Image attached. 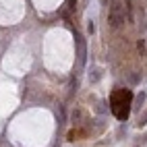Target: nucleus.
<instances>
[{
  "mask_svg": "<svg viewBox=\"0 0 147 147\" xmlns=\"http://www.w3.org/2000/svg\"><path fill=\"white\" fill-rule=\"evenodd\" d=\"M131 100H133V93L129 89H116L110 97V106H112V112L116 114V118L126 120L129 116V108H131Z\"/></svg>",
  "mask_w": 147,
  "mask_h": 147,
  "instance_id": "obj_1",
  "label": "nucleus"
},
{
  "mask_svg": "<svg viewBox=\"0 0 147 147\" xmlns=\"http://www.w3.org/2000/svg\"><path fill=\"white\" fill-rule=\"evenodd\" d=\"M124 23V6L120 0H114L110 4V11H108V25L110 29H118Z\"/></svg>",
  "mask_w": 147,
  "mask_h": 147,
  "instance_id": "obj_2",
  "label": "nucleus"
},
{
  "mask_svg": "<svg viewBox=\"0 0 147 147\" xmlns=\"http://www.w3.org/2000/svg\"><path fill=\"white\" fill-rule=\"evenodd\" d=\"M75 44H77V64L85 66V60H87V44H85V37L81 35V31H75Z\"/></svg>",
  "mask_w": 147,
  "mask_h": 147,
  "instance_id": "obj_3",
  "label": "nucleus"
},
{
  "mask_svg": "<svg viewBox=\"0 0 147 147\" xmlns=\"http://www.w3.org/2000/svg\"><path fill=\"white\" fill-rule=\"evenodd\" d=\"M71 120H73V124L77 126V129H79V126H85L87 124V114L77 108V110H73V114H71Z\"/></svg>",
  "mask_w": 147,
  "mask_h": 147,
  "instance_id": "obj_4",
  "label": "nucleus"
},
{
  "mask_svg": "<svg viewBox=\"0 0 147 147\" xmlns=\"http://www.w3.org/2000/svg\"><path fill=\"white\" fill-rule=\"evenodd\" d=\"M81 135H85V129H75L68 133V141H75V139H79Z\"/></svg>",
  "mask_w": 147,
  "mask_h": 147,
  "instance_id": "obj_5",
  "label": "nucleus"
},
{
  "mask_svg": "<svg viewBox=\"0 0 147 147\" xmlns=\"http://www.w3.org/2000/svg\"><path fill=\"white\" fill-rule=\"evenodd\" d=\"M137 50L143 54V50H145V42H143V40H139V44H137Z\"/></svg>",
  "mask_w": 147,
  "mask_h": 147,
  "instance_id": "obj_6",
  "label": "nucleus"
},
{
  "mask_svg": "<svg viewBox=\"0 0 147 147\" xmlns=\"http://www.w3.org/2000/svg\"><path fill=\"white\" fill-rule=\"evenodd\" d=\"M129 79H131V83H137V81H139V77H137V75H131Z\"/></svg>",
  "mask_w": 147,
  "mask_h": 147,
  "instance_id": "obj_7",
  "label": "nucleus"
}]
</instances>
